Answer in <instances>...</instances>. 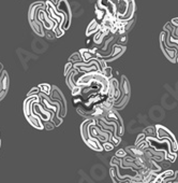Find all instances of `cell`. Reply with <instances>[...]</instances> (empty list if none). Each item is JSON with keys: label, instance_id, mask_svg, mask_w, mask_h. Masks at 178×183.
Masks as SVG:
<instances>
[{"label": "cell", "instance_id": "obj_1", "mask_svg": "<svg viewBox=\"0 0 178 183\" xmlns=\"http://www.w3.org/2000/svg\"><path fill=\"white\" fill-rule=\"evenodd\" d=\"M50 99L53 100V101H57V102H59L60 105V110L59 112H58V117H63L67 115V100L63 96V93L61 90L58 88L57 86L53 85L52 86V92H50Z\"/></svg>", "mask_w": 178, "mask_h": 183}, {"label": "cell", "instance_id": "obj_2", "mask_svg": "<svg viewBox=\"0 0 178 183\" xmlns=\"http://www.w3.org/2000/svg\"><path fill=\"white\" fill-rule=\"evenodd\" d=\"M156 134H157V139H163V138H167L171 142V146H172V151L173 152H177L178 150V143L177 140L175 138V136L173 135L172 131L166 128V127L162 126V125H156L155 127Z\"/></svg>", "mask_w": 178, "mask_h": 183}, {"label": "cell", "instance_id": "obj_3", "mask_svg": "<svg viewBox=\"0 0 178 183\" xmlns=\"http://www.w3.org/2000/svg\"><path fill=\"white\" fill-rule=\"evenodd\" d=\"M57 10L59 13L63 15L64 22L62 25V29L66 31L67 29H69L70 25H71V18H72V14H71V9L68 4L67 0H59L57 4Z\"/></svg>", "mask_w": 178, "mask_h": 183}, {"label": "cell", "instance_id": "obj_4", "mask_svg": "<svg viewBox=\"0 0 178 183\" xmlns=\"http://www.w3.org/2000/svg\"><path fill=\"white\" fill-rule=\"evenodd\" d=\"M166 33L163 31L161 33L160 35V44H161V49H162V52L164 53L165 57L167 58L172 63H176V57H177V53L178 51L175 49V47H168L167 44H166Z\"/></svg>", "mask_w": 178, "mask_h": 183}, {"label": "cell", "instance_id": "obj_5", "mask_svg": "<svg viewBox=\"0 0 178 183\" xmlns=\"http://www.w3.org/2000/svg\"><path fill=\"white\" fill-rule=\"evenodd\" d=\"M125 45H119V44H114V47H113V52L109 54V56L106 57H103L102 59L100 60H103V61H105L106 64L107 63H111L113 60L117 59L118 57H120L122 54L125 53Z\"/></svg>", "mask_w": 178, "mask_h": 183}, {"label": "cell", "instance_id": "obj_6", "mask_svg": "<svg viewBox=\"0 0 178 183\" xmlns=\"http://www.w3.org/2000/svg\"><path fill=\"white\" fill-rule=\"evenodd\" d=\"M40 101V97L39 95L36 96H30L27 97V99L24 101V114L25 117H29L31 114V108H32V103L33 102H38Z\"/></svg>", "mask_w": 178, "mask_h": 183}, {"label": "cell", "instance_id": "obj_7", "mask_svg": "<svg viewBox=\"0 0 178 183\" xmlns=\"http://www.w3.org/2000/svg\"><path fill=\"white\" fill-rule=\"evenodd\" d=\"M96 120H93V119H86L82 123V125H81V135H82V138L85 142L90 138V136H89V126H90Z\"/></svg>", "mask_w": 178, "mask_h": 183}, {"label": "cell", "instance_id": "obj_8", "mask_svg": "<svg viewBox=\"0 0 178 183\" xmlns=\"http://www.w3.org/2000/svg\"><path fill=\"white\" fill-rule=\"evenodd\" d=\"M27 121L30 123V125H32L34 128H36V129H40L42 130L44 129V126H43V121L40 119L38 115H36V114L31 113L29 115V117H26Z\"/></svg>", "mask_w": 178, "mask_h": 183}, {"label": "cell", "instance_id": "obj_9", "mask_svg": "<svg viewBox=\"0 0 178 183\" xmlns=\"http://www.w3.org/2000/svg\"><path fill=\"white\" fill-rule=\"evenodd\" d=\"M119 88L121 90L122 96H130L131 95L130 83H129V80L125 76H121V81L119 82Z\"/></svg>", "mask_w": 178, "mask_h": 183}, {"label": "cell", "instance_id": "obj_10", "mask_svg": "<svg viewBox=\"0 0 178 183\" xmlns=\"http://www.w3.org/2000/svg\"><path fill=\"white\" fill-rule=\"evenodd\" d=\"M9 87H10V77H9V73L4 70L0 73V90L8 92Z\"/></svg>", "mask_w": 178, "mask_h": 183}, {"label": "cell", "instance_id": "obj_11", "mask_svg": "<svg viewBox=\"0 0 178 183\" xmlns=\"http://www.w3.org/2000/svg\"><path fill=\"white\" fill-rule=\"evenodd\" d=\"M85 143L89 146V148H90V149L97 151V152H101V151H103L102 143L100 142L97 138H93V137H90V138H89V139L87 140Z\"/></svg>", "mask_w": 178, "mask_h": 183}, {"label": "cell", "instance_id": "obj_12", "mask_svg": "<svg viewBox=\"0 0 178 183\" xmlns=\"http://www.w3.org/2000/svg\"><path fill=\"white\" fill-rule=\"evenodd\" d=\"M100 28H101V25L100 23L98 22L97 20H91V23L89 24L88 27H87V30H86V36L87 37H90L95 35L97 31H99Z\"/></svg>", "mask_w": 178, "mask_h": 183}, {"label": "cell", "instance_id": "obj_13", "mask_svg": "<svg viewBox=\"0 0 178 183\" xmlns=\"http://www.w3.org/2000/svg\"><path fill=\"white\" fill-rule=\"evenodd\" d=\"M79 53H81V55H82L83 61H85V63H88V61H90V60L97 58L96 54L93 53L90 49H82V50L79 51Z\"/></svg>", "mask_w": 178, "mask_h": 183}, {"label": "cell", "instance_id": "obj_14", "mask_svg": "<svg viewBox=\"0 0 178 183\" xmlns=\"http://www.w3.org/2000/svg\"><path fill=\"white\" fill-rule=\"evenodd\" d=\"M39 88H40V93L41 94H44V95H46V96H50V92H52V86H50V84H40L39 85Z\"/></svg>", "mask_w": 178, "mask_h": 183}, {"label": "cell", "instance_id": "obj_15", "mask_svg": "<svg viewBox=\"0 0 178 183\" xmlns=\"http://www.w3.org/2000/svg\"><path fill=\"white\" fill-rule=\"evenodd\" d=\"M69 61L70 63H79V61H83V58H82V55L79 52H75V53H73L71 56L69 57Z\"/></svg>", "mask_w": 178, "mask_h": 183}, {"label": "cell", "instance_id": "obj_16", "mask_svg": "<svg viewBox=\"0 0 178 183\" xmlns=\"http://www.w3.org/2000/svg\"><path fill=\"white\" fill-rule=\"evenodd\" d=\"M128 42V36L123 33V35H119L116 39V44H119V45H125Z\"/></svg>", "mask_w": 178, "mask_h": 183}, {"label": "cell", "instance_id": "obj_17", "mask_svg": "<svg viewBox=\"0 0 178 183\" xmlns=\"http://www.w3.org/2000/svg\"><path fill=\"white\" fill-rule=\"evenodd\" d=\"M101 73H102L104 77L107 78V79H111V78H113V68L109 66H106L105 68H103L102 69Z\"/></svg>", "mask_w": 178, "mask_h": 183}, {"label": "cell", "instance_id": "obj_18", "mask_svg": "<svg viewBox=\"0 0 178 183\" xmlns=\"http://www.w3.org/2000/svg\"><path fill=\"white\" fill-rule=\"evenodd\" d=\"M71 93H72V96L75 97V96H81L83 94V87L82 86H78V85H76L74 86L71 90Z\"/></svg>", "mask_w": 178, "mask_h": 183}, {"label": "cell", "instance_id": "obj_19", "mask_svg": "<svg viewBox=\"0 0 178 183\" xmlns=\"http://www.w3.org/2000/svg\"><path fill=\"white\" fill-rule=\"evenodd\" d=\"M102 146H103V150L107 151V152L112 151L113 149L115 148V146H114L112 142H109V141H105V142H103L102 143Z\"/></svg>", "mask_w": 178, "mask_h": 183}, {"label": "cell", "instance_id": "obj_20", "mask_svg": "<svg viewBox=\"0 0 178 183\" xmlns=\"http://www.w3.org/2000/svg\"><path fill=\"white\" fill-rule=\"evenodd\" d=\"M43 126H44V129H46V130H53L54 128H55V125H54V123L50 120L44 121V122H43Z\"/></svg>", "mask_w": 178, "mask_h": 183}, {"label": "cell", "instance_id": "obj_21", "mask_svg": "<svg viewBox=\"0 0 178 183\" xmlns=\"http://www.w3.org/2000/svg\"><path fill=\"white\" fill-rule=\"evenodd\" d=\"M40 94V88L39 86H36V87H32L31 90H30L29 93L27 94V97H30V96H36V95H39Z\"/></svg>", "mask_w": 178, "mask_h": 183}, {"label": "cell", "instance_id": "obj_22", "mask_svg": "<svg viewBox=\"0 0 178 183\" xmlns=\"http://www.w3.org/2000/svg\"><path fill=\"white\" fill-rule=\"evenodd\" d=\"M127 155H128V153L125 152V149H120V150L117 151V152H116V154H115V156L118 157V158H125Z\"/></svg>", "mask_w": 178, "mask_h": 183}, {"label": "cell", "instance_id": "obj_23", "mask_svg": "<svg viewBox=\"0 0 178 183\" xmlns=\"http://www.w3.org/2000/svg\"><path fill=\"white\" fill-rule=\"evenodd\" d=\"M72 69H73V63H70V61H68V63L66 64V66H64V72H63L64 77H66L67 74H68V73H69Z\"/></svg>", "mask_w": 178, "mask_h": 183}, {"label": "cell", "instance_id": "obj_24", "mask_svg": "<svg viewBox=\"0 0 178 183\" xmlns=\"http://www.w3.org/2000/svg\"><path fill=\"white\" fill-rule=\"evenodd\" d=\"M145 139H146V135L144 133L141 134V135H139V136H137V138H136V141H135V144H134V146H137L139 143H141L142 141H144Z\"/></svg>", "mask_w": 178, "mask_h": 183}, {"label": "cell", "instance_id": "obj_25", "mask_svg": "<svg viewBox=\"0 0 178 183\" xmlns=\"http://www.w3.org/2000/svg\"><path fill=\"white\" fill-rule=\"evenodd\" d=\"M171 24L173 25V26L178 27V17H175V18H173V20H171Z\"/></svg>", "mask_w": 178, "mask_h": 183}, {"label": "cell", "instance_id": "obj_26", "mask_svg": "<svg viewBox=\"0 0 178 183\" xmlns=\"http://www.w3.org/2000/svg\"><path fill=\"white\" fill-rule=\"evenodd\" d=\"M153 130H155V127H148V128H146V129H145V133H144V134H145V135L147 133H148V134H152V133H153Z\"/></svg>", "mask_w": 178, "mask_h": 183}, {"label": "cell", "instance_id": "obj_27", "mask_svg": "<svg viewBox=\"0 0 178 183\" xmlns=\"http://www.w3.org/2000/svg\"><path fill=\"white\" fill-rule=\"evenodd\" d=\"M48 1H50V2H52L53 4L57 6V4H58V1H59V0H48Z\"/></svg>", "mask_w": 178, "mask_h": 183}, {"label": "cell", "instance_id": "obj_28", "mask_svg": "<svg viewBox=\"0 0 178 183\" xmlns=\"http://www.w3.org/2000/svg\"><path fill=\"white\" fill-rule=\"evenodd\" d=\"M4 65H2V64H1V63H0V73H1V72H2V71H4Z\"/></svg>", "mask_w": 178, "mask_h": 183}, {"label": "cell", "instance_id": "obj_29", "mask_svg": "<svg viewBox=\"0 0 178 183\" xmlns=\"http://www.w3.org/2000/svg\"><path fill=\"white\" fill-rule=\"evenodd\" d=\"M176 61L178 63V53H177V57H176Z\"/></svg>", "mask_w": 178, "mask_h": 183}, {"label": "cell", "instance_id": "obj_30", "mask_svg": "<svg viewBox=\"0 0 178 183\" xmlns=\"http://www.w3.org/2000/svg\"><path fill=\"white\" fill-rule=\"evenodd\" d=\"M0 148H1V139H0Z\"/></svg>", "mask_w": 178, "mask_h": 183}]
</instances>
